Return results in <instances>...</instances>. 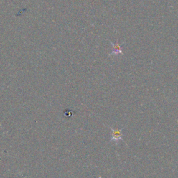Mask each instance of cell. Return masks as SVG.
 <instances>
[{
	"mask_svg": "<svg viewBox=\"0 0 178 178\" xmlns=\"http://www.w3.org/2000/svg\"><path fill=\"white\" fill-rule=\"evenodd\" d=\"M111 42V44L113 45V52H111V54H110L109 56L111 55H119V54H121V55H123V52H122L121 50V45H120L118 42H116V44H113V42Z\"/></svg>",
	"mask_w": 178,
	"mask_h": 178,
	"instance_id": "6da1fadb",
	"label": "cell"
},
{
	"mask_svg": "<svg viewBox=\"0 0 178 178\" xmlns=\"http://www.w3.org/2000/svg\"><path fill=\"white\" fill-rule=\"evenodd\" d=\"M113 130V137H112V141H118L121 139V132L119 130Z\"/></svg>",
	"mask_w": 178,
	"mask_h": 178,
	"instance_id": "7a4b0ae2",
	"label": "cell"
}]
</instances>
